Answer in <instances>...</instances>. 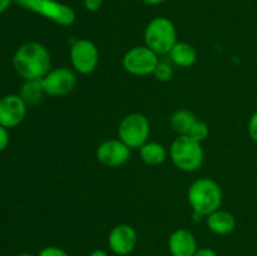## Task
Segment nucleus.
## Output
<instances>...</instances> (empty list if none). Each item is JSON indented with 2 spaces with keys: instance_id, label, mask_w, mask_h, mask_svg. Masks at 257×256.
Wrapping results in <instances>:
<instances>
[{
  "instance_id": "obj_5",
  "label": "nucleus",
  "mask_w": 257,
  "mask_h": 256,
  "mask_svg": "<svg viewBox=\"0 0 257 256\" xmlns=\"http://www.w3.org/2000/svg\"><path fill=\"white\" fill-rule=\"evenodd\" d=\"M14 3L60 27H70L77 19L74 9L58 0H14Z\"/></svg>"
},
{
  "instance_id": "obj_25",
  "label": "nucleus",
  "mask_w": 257,
  "mask_h": 256,
  "mask_svg": "<svg viewBox=\"0 0 257 256\" xmlns=\"http://www.w3.org/2000/svg\"><path fill=\"white\" fill-rule=\"evenodd\" d=\"M193 256H218V255L215 250H212V248L201 247L196 251V253Z\"/></svg>"
},
{
  "instance_id": "obj_15",
  "label": "nucleus",
  "mask_w": 257,
  "mask_h": 256,
  "mask_svg": "<svg viewBox=\"0 0 257 256\" xmlns=\"http://www.w3.org/2000/svg\"><path fill=\"white\" fill-rule=\"evenodd\" d=\"M171 62L180 68H190L197 62V52L186 42H177L170 52Z\"/></svg>"
},
{
  "instance_id": "obj_9",
  "label": "nucleus",
  "mask_w": 257,
  "mask_h": 256,
  "mask_svg": "<svg viewBox=\"0 0 257 256\" xmlns=\"http://www.w3.org/2000/svg\"><path fill=\"white\" fill-rule=\"evenodd\" d=\"M44 93L50 97H63L73 92L77 85V74L73 69L60 67L50 69L42 79Z\"/></svg>"
},
{
  "instance_id": "obj_8",
  "label": "nucleus",
  "mask_w": 257,
  "mask_h": 256,
  "mask_svg": "<svg viewBox=\"0 0 257 256\" xmlns=\"http://www.w3.org/2000/svg\"><path fill=\"white\" fill-rule=\"evenodd\" d=\"M69 57L74 72L79 74H92L99 64V50L89 39H78L72 44Z\"/></svg>"
},
{
  "instance_id": "obj_27",
  "label": "nucleus",
  "mask_w": 257,
  "mask_h": 256,
  "mask_svg": "<svg viewBox=\"0 0 257 256\" xmlns=\"http://www.w3.org/2000/svg\"><path fill=\"white\" fill-rule=\"evenodd\" d=\"M89 256H109V253L105 250H102V248H97V250H93L89 253Z\"/></svg>"
},
{
  "instance_id": "obj_28",
  "label": "nucleus",
  "mask_w": 257,
  "mask_h": 256,
  "mask_svg": "<svg viewBox=\"0 0 257 256\" xmlns=\"http://www.w3.org/2000/svg\"><path fill=\"white\" fill-rule=\"evenodd\" d=\"M146 5H151V7H156V5L162 4L165 0H142Z\"/></svg>"
},
{
  "instance_id": "obj_4",
  "label": "nucleus",
  "mask_w": 257,
  "mask_h": 256,
  "mask_svg": "<svg viewBox=\"0 0 257 256\" xmlns=\"http://www.w3.org/2000/svg\"><path fill=\"white\" fill-rule=\"evenodd\" d=\"M170 158L173 165L183 172H195L205 160L202 145L188 136H178L170 147Z\"/></svg>"
},
{
  "instance_id": "obj_3",
  "label": "nucleus",
  "mask_w": 257,
  "mask_h": 256,
  "mask_svg": "<svg viewBox=\"0 0 257 256\" xmlns=\"http://www.w3.org/2000/svg\"><path fill=\"white\" fill-rule=\"evenodd\" d=\"M145 45L157 55L170 54L171 49L177 43V29L171 19L156 17L145 29Z\"/></svg>"
},
{
  "instance_id": "obj_23",
  "label": "nucleus",
  "mask_w": 257,
  "mask_h": 256,
  "mask_svg": "<svg viewBox=\"0 0 257 256\" xmlns=\"http://www.w3.org/2000/svg\"><path fill=\"white\" fill-rule=\"evenodd\" d=\"M83 4H84V8L88 12L94 13L102 8L103 0H83Z\"/></svg>"
},
{
  "instance_id": "obj_11",
  "label": "nucleus",
  "mask_w": 257,
  "mask_h": 256,
  "mask_svg": "<svg viewBox=\"0 0 257 256\" xmlns=\"http://www.w3.org/2000/svg\"><path fill=\"white\" fill-rule=\"evenodd\" d=\"M138 242L137 231L133 226L119 223L110 230L108 235L109 250L117 256H127L136 248Z\"/></svg>"
},
{
  "instance_id": "obj_12",
  "label": "nucleus",
  "mask_w": 257,
  "mask_h": 256,
  "mask_svg": "<svg viewBox=\"0 0 257 256\" xmlns=\"http://www.w3.org/2000/svg\"><path fill=\"white\" fill-rule=\"evenodd\" d=\"M27 103L20 95L8 94L0 99V124L5 128H14L24 120Z\"/></svg>"
},
{
  "instance_id": "obj_13",
  "label": "nucleus",
  "mask_w": 257,
  "mask_h": 256,
  "mask_svg": "<svg viewBox=\"0 0 257 256\" xmlns=\"http://www.w3.org/2000/svg\"><path fill=\"white\" fill-rule=\"evenodd\" d=\"M198 250L195 235L187 228H177L168 238L171 256H193Z\"/></svg>"
},
{
  "instance_id": "obj_10",
  "label": "nucleus",
  "mask_w": 257,
  "mask_h": 256,
  "mask_svg": "<svg viewBox=\"0 0 257 256\" xmlns=\"http://www.w3.org/2000/svg\"><path fill=\"white\" fill-rule=\"evenodd\" d=\"M95 157L103 166L112 168L120 167L130 161L131 148L119 138L107 140L97 147Z\"/></svg>"
},
{
  "instance_id": "obj_26",
  "label": "nucleus",
  "mask_w": 257,
  "mask_h": 256,
  "mask_svg": "<svg viewBox=\"0 0 257 256\" xmlns=\"http://www.w3.org/2000/svg\"><path fill=\"white\" fill-rule=\"evenodd\" d=\"M13 2H14V0H0V14H3V13L10 7V4H12Z\"/></svg>"
},
{
  "instance_id": "obj_29",
  "label": "nucleus",
  "mask_w": 257,
  "mask_h": 256,
  "mask_svg": "<svg viewBox=\"0 0 257 256\" xmlns=\"http://www.w3.org/2000/svg\"><path fill=\"white\" fill-rule=\"evenodd\" d=\"M17 256H35V255H33V253H29V252H23V253H19V255H17Z\"/></svg>"
},
{
  "instance_id": "obj_14",
  "label": "nucleus",
  "mask_w": 257,
  "mask_h": 256,
  "mask_svg": "<svg viewBox=\"0 0 257 256\" xmlns=\"http://www.w3.org/2000/svg\"><path fill=\"white\" fill-rule=\"evenodd\" d=\"M206 225L211 232L220 236L230 235L236 227V218L230 211L216 210L215 212L206 216Z\"/></svg>"
},
{
  "instance_id": "obj_2",
  "label": "nucleus",
  "mask_w": 257,
  "mask_h": 256,
  "mask_svg": "<svg viewBox=\"0 0 257 256\" xmlns=\"http://www.w3.org/2000/svg\"><path fill=\"white\" fill-rule=\"evenodd\" d=\"M187 200L193 212L201 217H206L221 208L223 200L222 188L212 178L201 177L193 181L188 187Z\"/></svg>"
},
{
  "instance_id": "obj_17",
  "label": "nucleus",
  "mask_w": 257,
  "mask_h": 256,
  "mask_svg": "<svg viewBox=\"0 0 257 256\" xmlns=\"http://www.w3.org/2000/svg\"><path fill=\"white\" fill-rule=\"evenodd\" d=\"M197 120L195 113L190 109H178L171 115L170 124L178 136H187Z\"/></svg>"
},
{
  "instance_id": "obj_1",
  "label": "nucleus",
  "mask_w": 257,
  "mask_h": 256,
  "mask_svg": "<svg viewBox=\"0 0 257 256\" xmlns=\"http://www.w3.org/2000/svg\"><path fill=\"white\" fill-rule=\"evenodd\" d=\"M13 65L24 80L43 79L52 69L49 50L39 42L24 43L15 52Z\"/></svg>"
},
{
  "instance_id": "obj_24",
  "label": "nucleus",
  "mask_w": 257,
  "mask_h": 256,
  "mask_svg": "<svg viewBox=\"0 0 257 256\" xmlns=\"http://www.w3.org/2000/svg\"><path fill=\"white\" fill-rule=\"evenodd\" d=\"M9 145V133H8V128L0 124V152L4 151Z\"/></svg>"
},
{
  "instance_id": "obj_6",
  "label": "nucleus",
  "mask_w": 257,
  "mask_h": 256,
  "mask_svg": "<svg viewBox=\"0 0 257 256\" xmlns=\"http://www.w3.org/2000/svg\"><path fill=\"white\" fill-rule=\"evenodd\" d=\"M151 124L142 113L127 114L118 125V138L131 150H140L150 138Z\"/></svg>"
},
{
  "instance_id": "obj_16",
  "label": "nucleus",
  "mask_w": 257,
  "mask_h": 256,
  "mask_svg": "<svg viewBox=\"0 0 257 256\" xmlns=\"http://www.w3.org/2000/svg\"><path fill=\"white\" fill-rule=\"evenodd\" d=\"M140 156L146 165L160 166L167 160L168 151L162 143L147 141L142 147H140Z\"/></svg>"
},
{
  "instance_id": "obj_18",
  "label": "nucleus",
  "mask_w": 257,
  "mask_h": 256,
  "mask_svg": "<svg viewBox=\"0 0 257 256\" xmlns=\"http://www.w3.org/2000/svg\"><path fill=\"white\" fill-rule=\"evenodd\" d=\"M20 97L23 98L27 105H37L45 95L42 85V79L25 80L20 89Z\"/></svg>"
},
{
  "instance_id": "obj_22",
  "label": "nucleus",
  "mask_w": 257,
  "mask_h": 256,
  "mask_svg": "<svg viewBox=\"0 0 257 256\" xmlns=\"http://www.w3.org/2000/svg\"><path fill=\"white\" fill-rule=\"evenodd\" d=\"M247 130H248V135H250L251 140L257 143V112H255L252 115H251L250 120H248Z\"/></svg>"
},
{
  "instance_id": "obj_7",
  "label": "nucleus",
  "mask_w": 257,
  "mask_h": 256,
  "mask_svg": "<svg viewBox=\"0 0 257 256\" xmlns=\"http://www.w3.org/2000/svg\"><path fill=\"white\" fill-rule=\"evenodd\" d=\"M160 58L147 45H137L124 53L122 65L127 73L137 77H146L153 74Z\"/></svg>"
},
{
  "instance_id": "obj_19",
  "label": "nucleus",
  "mask_w": 257,
  "mask_h": 256,
  "mask_svg": "<svg viewBox=\"0 0 257 256\" xmlns=\"http://www.w3.org/2000/svg\"><path fill=\"white\" fill-rule=\"evenodd\" d=\"M187 136L192 138V140L202 143L203 141L207 140V137L210 136V128H208L207 123L202 122V120H197V122L193 124V127L191 128L190 133H188Z\"/></svg>"
},
{
  "instance_id": "obj_20",
  "label": "nucleus",
  "mask_w": 257,
  "mask_h": 256,
  "mask_svg": "<svg viewBox=\"0 0 257 256\" xmlns=\"http://www.w3.org/2000/svg\"><path fill=\"white\" fill-rule=\"evenodd\" d=\"M153 75L156 77V79L160 80V82H170L173 78V68L170 63L167 62H158L157 67H156Z\"/></svg>"
},
{
  "instance_id": "obj_21",
  "label": "nucleus",
  "mask_w": 257,
  "mask_h": 256,
  "mask_svg": "<svg viewBox=\"0 0 257 256\" xmlns=\"http://www.w3.org/2000/svg\"><path fill=\"white\" fill-rule=\"evenodd\" d=\"M37 256H69V253L59 246H47L42 248Z\"/></svg>"
}]
</instances>
